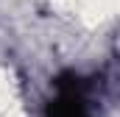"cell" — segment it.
<instances>
[{
  "label": "cell",
  "mask_w": 120,
  "mask_h": 117,
  "mask_svg": "<svg viewBox=\"0 0 120 117\" xmlns=\"http://www.w3.org/2000/svg\"><path fill=\"white\" fill-rule=\"evenodd\" d=\"M48 117H90V98L87 84L67 73L56 81V98L48 106Z\"/></svg>",
  "instance_id": "cell-1"
}]
</instances>
